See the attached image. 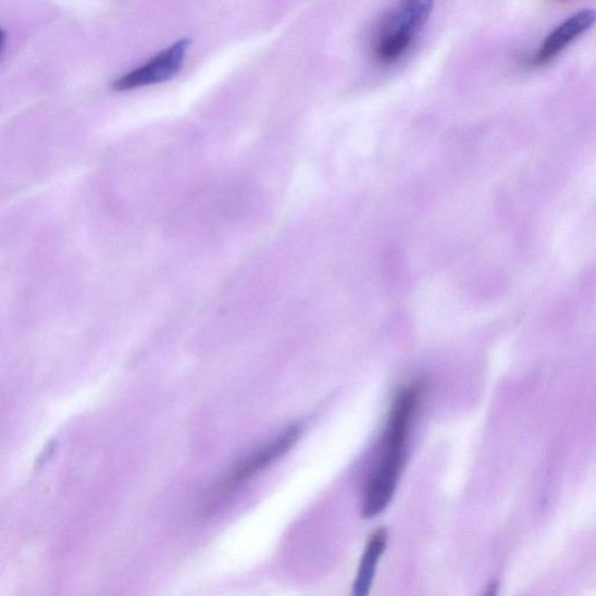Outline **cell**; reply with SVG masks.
<instances>
[{"instance_id": "1", "label": "cell", "mask_w": 596, "mask_h": 596, "mask_svg": "<svg viewBox=\"0 0 596 596\" xmlns=\"http://www.w3.org/2000/svg\"><path fill=\"white\" fill-rule=\"evenodd\" d=\"M417 407L415 400L409 396H397L394 401L385 430L384 450L363 493V519L378 517L393 499L405 468L410 426Z\"/></svg>"}, {"instance_id": "2", "label": "cell", "mask_w": 596, "mask_h": 596, "mask_svg": "<svg viewBox=\"0 0 596 596\" xmlns=\"http://www.w3.org/2000/svg\"><path fill=\"white\" fill-rule=\"evenodd\" d=\"M429 0H409L397 7L381 27L374 45L375 58L393 62L402 57L433 11Z\"/></svg>"}, {"instance_id": "3", "label": "cell", "mask_w": 596, "mask_h": 596, "mask_svg": "<svg viewBox=\"0 0 596 596\" xmlns=\"http://www.w3.org/2000/svg\"><path fill=\"white\" fill-rule=\"evenodd\" d=\"M300 434L301 427L291 425L268 444L260 446L259 449L246 456L223 480V483L213 495L214 499L223 498L228 493L235 492L264 469L271 467L274 461L289 451Z\"/></svg>"}, {"instance_id": "4", "label": "cell", "mask_w": 596, "mask_h": 596, "mask_svg": "<svg viewBox=\"0 0 596 596\" xmlns=\"http://www.w3.org/2000/svg\"><path fill=\"white\" fill-rule=\"evenodd\" d=\"M189 46V39L178 40L140 67L115 80L113 89L115 91L134 90L159 85V83L173 78L184 65Z\"/></svg>"}, {"instance_id": "5", "label": "cell", "mask_w": 596, "mask_h": 596, "mask_svg": "<svg viewBox=\"0 0 596 596\" xmlns=\"http://www.w3.org/2000/svg\"><path fill=\"white\" fill-rule=\"evenodd\" d=\"M594 21L595 11L593 9L574 12L546 36L536 53L530 59V63L541 65L549 62L574 39L583 35L594 24Z\"/></svg>"}, {"instance_id": "6", "label": "cell", "mask_w": 596, "mask_h": 596, "mask_svg": "<svg viewBox=\"0 0 596 596\" xmlns=\"http://www.w3.org/2000/svg\"><path fill=\"white\" fill-rule=\"evenodd\" d=\"M388 542V530L378 527L368 542L363 551L351 596H370L376 568L384 555Z\"/></svg>"}, {"instance_id": "7", "label": "cell", "mask_w": 596, "mask_h": 596, "mask_svg": "<svg viewBox=\"0 0 596 596\" xmlns=\"http://www.w3.org/2000/svg\"><path fill=\"white\" fill-rule=\"evenodd\" d=\"M499 588H500L499 582H496V581H495V582H492V583L488 585V587H487V589H486L484 596H498Z\"/></svg>"}, {"instance_id": "8", "label": "cell", "mask_w": 596, "mask_h": 596, "mask_svg": "<svg viewBox=\"0 0 596 596\" xmlns=\"http://www.w3.org/2000/svg\"><path fill=\"white\" fill-rule=\"evenodd\" d=\"M5 35H4V32L2 29H0V54L3 53V49L5 47Z\"/></svg>"}]
</instances>
